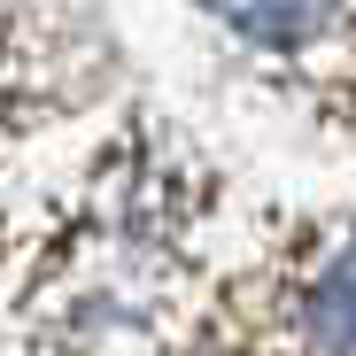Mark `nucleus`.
<instances>
[{
    "instance_id": "obj_1",
    "label": "nucleus",
    "mask_w": 356,
    "mask_h": 356,
    "mask_svg": "<svg viewBox=\"0 0 356 356\" xmlns=\"http://www.w3.org/2000/svg\"><path fill=\"white\" fill-rule=\"evenodd\" d=\"M302 333L325 356H356V232L302 279Z\"/></svg>"
},
{
    "instance_id": "obj_2",
    "label": "nucleus",
    "mask_w": 356,
    "mask_h": 356,
    "mask_svg": "<svg viewBox=\"0 0 356 356\" xmlns=\"http://www.w3.org/2000/svg\"><path fill=\"white\" fill-rule=\"evenodd\" d=\"M209 16H225L256 47H294V39H310L333 16V0H209Z\"/></svg>"
}]
</instances>
